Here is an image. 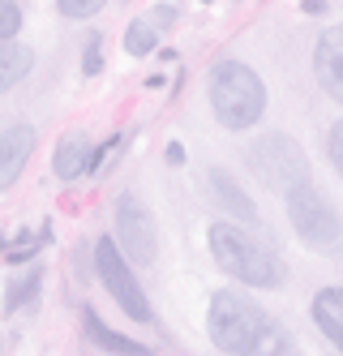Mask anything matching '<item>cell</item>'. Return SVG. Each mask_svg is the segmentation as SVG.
<instances>
[{
	"mask_svg": "<svg viewBox=\"0 0 343 356\" xmlns=\"http://www.w3.org/2000/svg\"><path fill=\"white\" fill-rule=\"evenodd\" d=\"M31 69H35V52L26 43H17V39L0 43V90H13Z\"/></svg>",
	"mask_w": 343,
	"mask_h": 356,
	"instance_id": "cell-14",
	"label": "cell"
},
{
	"mask_svg": "<svg viewBox=\"0 0 343 356\" xmlns=\"http://www.w3.org/2000/svg\"><path fill=\"white\" fill-rule=\"evenodd\" d=\"M125 52H129V56H150V52H154V22H146V17L129 22V31H125Z\"/></svg>",
	"mask_w": 343,
	"mask_h": 356,
	"instance_id": "cell-16",
	"label": "cell"
},
{
	"mask_svg": "<svg viewBox=\"0 0 343 356\" xmlns=\"http://www.w3.org/2000/svg\"><path fill=\"white\" fill-rule=\"evenodd\" d=\"M202 5H210V0H202Z\"/></svg>",
	"mask_w": 343,
	"mask_h": 356,
	"instance_id": "cell-24",
	"label": "cell"
},
{
	"mask_svg": "<svg viewBox=\"0 0 343 356\" xmlns=\"http://www.w3.org/2000/svg\"><path fill=\"white\" fill-rule=\"evenodd\" d=\"M210 112L223 129L241 134V129H253L266 112V86L262 78L245 65V60H219L210 69Z\"/></svg>",
	"mask_w": 343,
	"mask_h": 356,
	"instance_id": "cell-3",
	"label": "cell"
},
{
	"mask_svg": "<svg viewBox=\"0 0 343 356\" xmlns=\"http://www.w3.org/2000/svg\"><path fill=\"white\" fill-rule=\"evenodd\" d=\"M249 172L257 176L266 189H279V193H292L301 185H309V159L296 138L287 134H262L253 146H249Z\"/></svg>",
	"mask_w": 343,
	"mask_h": 356,
	"instance_id": "cell-4",
	"label": "cell"
},
{
	"mask_svg": "<svg viewBox=\"0 0 343 356\" xmlns=\"http://www.w3.org/2000/svg\"><path fill=\"white\" fill-rule=\"evenodd\" d=\"M210 253H215V262L223 275H232L236 284H245V288H279L283 284V258L271 249V245H262L249 227L241 223H232V219H219V223H210Z\"/></svg>",
	"mask_w": 343,
	"mask_h": 356,
	"instance_id": "cell-2",
	"label": "cell"
},
{
	"mask_svg": "<svg viewBox=\"0 0 343 356\" xmlns=\"http://www.w3.org/2000/svg\"><path fill=\"white\" fill-rule=\"evenodd\" d=\"M326 155H330L335 172L343 176V120H335V124H330V138H326Z\"/></svg>",
	"mask_w": 343,
	"mask_h": 356,
	"instance_id": "cell-19",
	"label": "cell"
},
{
	"mask_svg": "<svg viewBox=\"0 0 343 356\" xmlns=\"http://www.w3.org/2000/svg\"><path fill=\"white\" fill-rule=\"evenodd\" d=\"M99 69H103V39L95 35V39H86V56H82V73H86V78H95Z\"/></svg>",
	"mask_w": 343,
	"mask_h": 356,
	"instance_id": "cell-20",
	"label": "cell"
},
{
	"mask_svg": "<svg viewBox=\"0 0 343 356\" xmlns=\"http://www.w3.org/2000/svg\"><path fill=\"white\" fill-rule=\"evenodd\" d=\"M287 219H292L296 236L305 245H313V249H326V245H335L343 236V219L335 211V202L318 185H313V181L287 193Z\"/></svg>",
	"mask_w": 343,
	"mask_h": 356,
	"instance_id": "cell-6",
	"label": "cell"
},
{
	"mask_svg": "<svg viewBox=\"0 0 343 356\" xmlns=\"http://www.w3.org/2000/svg\"><path fill=\"white\" fill-rule=\"evenodd\" d=\"M210 189H215V197L228 207V215H236L241 223H257V207L245 197V189L232 181V172H223V168H210Z\"/></svg>",
	"mask_w": 343,
	"mask_h": 356,
	"instance_id": "cell-12",
	"label": "cell"
},
{
	"mask_svg": "<svg viewBox=\"0 0 343 356\" xmlns=\"http://www.w3.org/2000/svg\"><path fill=\"white\" fill-rule=\"evenodd\" d=\"M313 322H318V330L335 343V352L343 356V288H322L318 296H313Z\"/></svg>",
	"mask_w": 343,
	"mask_h": 356,
	"instance_id": "cell-11",
	"label": "cell"
},
{
	"mask_svg": "<svg viewBox=\"0 0 343 356\" xmlns=\"http://www.w3.org/2000/svg\"><path fill=\"white\" fill-rule=\"evenodd\" d=\"M39 296V266H31L26 275H17L13 284H9V292H5V314H17L26 300H35Z\"/></svg>",
	"mask_w": 343,
	"mask_h": 356,
	"instance_id": "cell-15",
	"label": "cell"
},
{
	"mask_svg": "<svg viewBox=\"0 0 343 356\" xmlns=\"http://www.w3.org/2000/svg\"><path fill=\"white\" fill-rule=\"evenodd\" d=\"M95 168V146L82 138V134H65L51 150V172H56V181L73 185L77 176H86Z\"/></svg>",
	"mask_w": 343,
	"mask_h": 356,
	"instance_id": "cell-10",
	"label": "cell"
},
{
	"mask_svg": "<svg viewBox=\"0 0 343 356\" xmlns=\"http://www.w3.org/2000/svg\"><path fill=\"white\" fill-rule=\"evenodd\" d=\"M17 26H22L17 0H0V43H9V39H17Z\"/></svg>",
	"mask_w": 343,
	"mask_h": 356,
	"instance_id": "cell-17",
	"label": "cell"
},
{
	"mask_svg": "<svg viewBox=\"0 0 343 356\" xmlns=\"http://www.w3.org/2000/svg\"><path fill=\"white\" fill-rule=\"evenodd\" d=\"M82 318H86V335H90V339H95V343H99L103 352H108V356H150V352H146V348H142L138 339H129V335H120V330L103 326L95 309H86Z\"/></svg>",
	"mask_w": 343,
	"mask_h": 356,
	"instance_id": "cell-13",
	"label": "cell"
},
{
	"mask_svg": "<svg viewBox=\"0 0 343 356\" xmlns=\"http://www.w3.org/2000/svg\"><path fill=\"white\" fill-rule=\"evenodd\" d=\"M31 150H35V129L31 124H9V129L0 134V189L17 185Z\"/></svg>",
	"mask_w": 343,
	"mask_h": 356,
	"instance_id": "cell-9",
	"label": "cell"
},
{
	"mask_svg": "<svg viewBox=\"0 0 343 356\" xmlns=\"http://www.w3.org/2000/svg\"><path fill=\"white\" fill-rule=\"evenodd\" d=\"M116 245L138 266H150L154 253H159V236H154L150 211L142 207L138 193H120V202H116Z\"/></svg>",
	"mask_w": 343,
	"mask_h": 356,
	"instance_id": "cell-7",
	"label": "cell"
},
{
	"mask_svg": "<svg viewBox=\"0 0 343 356\" xmlns=\"http://www.w3.org/2000/svg\"><path fill=\"white\" fill-rule=\"evenodd\" d=\"M313 73H318L322 90L343 104V26H330L318 35V47H313Z\"/></svg>",
	"mask_w": 343,
	"mask_h": 356,
	"instance_id": "cell-8",
	"label": "cell"
},
{
	"mask_svg": "<svg viewBox=\"0 0 343 356\" xmlns=\"http://www.w3.org/2000/svg\"><path fill=\"white\" fill-rule=\"evenodd\" d=\"M163 159H168L172 168H180V163H184V146H180V142H172V146L163 150Z\"/></svg>",
	"mask_w": 343,
	"mask_h": 356,
	"instance_id": "cell-23",
	"label": "cell"
},
{
	"mask_svg": "<svg viewBox=\"0 0 343 356\" xmlns=\"http://www.w3.org/2000/svg\"><path fill=\"white\" fill-rule=\"evenodd\" d=\"M56 9H61L65 17H77V22H82V17H95V13L103 9V0H56Z\"/></svg>",
	"mask_w": 343,
	"mask_h": 356,
	"instance_id": "cell-18",
	"label": "cell"
},
{
	"mask_svg": "<svg viewBox=\"0 0 343 356\" xmlns=\"http://www.w3.org/2000/svg\"><path fill=\"white\" fill-rule=\"evenodd\" d=\"M210 339L232 356H296L287 330L245 292H215L206 309Z\"/></svg>",
	"mask_w": 343,
	"mask_h": 356,
	"instance_id": "cell-1",
	"label": "cell"
},
{
	"mask_svg": "<svg viewBox=\"0 0 343 356\" xmlns=\"http://www.w3.org/2000/svg\"><path fill=\"white\" fill-rule=\"evenodd\" d=\"M95 270L103 279V288H108V296L120 305V309L134 318V322H154V309H150V300L146 292L138 288V275H134V262L125 258V249L112 241V236H99L95 241Z\"/></svg>",
	"mask_w": 343,
	"mask_h": 356,
	"instance_id": "cell-5",
	"label": "cell"
},
{
	"mask_svg": "<svg viewBox=\"0 0 343 356\" xmlns=\"http://www.w3.org/2000/svg\"><path fill=\"white\" fill-rule=\"evenodd\" d=\"M35 249H39V241L22 236V241H17V245H13V249L5 253V258H9V262H26V258H35Z\"/></svg>",
	"mask_w": 343,
	"mask_h": 356,
	"instance_id": "cell-21",
	"label": "cell"
},
{
	"mask_svg": "<svg viewBox=\"0 0 343 356\" xmlns=\"http://www.w3.org/2000/svg\"><path fill=\"white\" fill-rule=\"evenodd\" d=\"M176 22V5H154V26H172Z\"/></svg>",
	"mask_w": 343,
	"mask_h": 356,
	"instance_id": "cell-22",
	"label": "cell"
}]
</instances>
